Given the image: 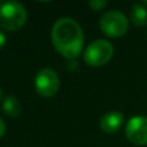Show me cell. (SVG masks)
Masks as SVG:
<instances>
[{
	"instance_id": "cell-1",
	"label": "cell",
	"mask_w": 147,
	"mask_h": 147,
	"mask_svg": "<svg viewBox=\"0 0 147 147\" xmlns=\"http://www.w3.org/2000/svg\"><path fill=\"white\" fill-rule=\"evenodd\" d=\"M52 41L59 54L69 59L76 58L83 51V30L72 18H59L52 28Z\"/></svg>"
},
{
	"instance_id": "cell-2",
	"label": "cell",
	"mask_w": 147,
	"mask_h": 147,
	"mask_svg": "<svg viewBox=\"0 0 147 147\" xmlns=\"http://www.w3.org/2000/svg\"><path fill=\"white\" fill-rule=\"evenodd\" d=\"M27 21V10L21 3L5 1L0 5V27L7 31H18Z\"/></svg>"
},
{
	"instance_id": "cell-3",
	"label": "cell",
	"mask_w": 147,
	"mask_h": 147,
	"mask_svg": "<svg viewBox=\"0 0 147 147\" xmlns=\"http://www.w3.org/2000/svg\"><path fill=\"white\" fill-rule=\"evenodd\" d=\"M114 54V47L110 41L105 39L94 40L88 45L84 52V61L86 65L93 67H98L107 63L112 58Z\"/></svg>"
},
{
	"instance_id": "cell-4",
	"label": "cell",
	"mask_w": 147,
	"mask_h": 147,
	"mask_svg": "<svg viewBox=\"0 0 147 147\" xmlns=\"http://www.w3.org/2000/svg\"><path fill=\"white\" fill-rule=\"evenodd\" d=\"M99 27L105 35L111 36V38H120L128 31L129 22L121 12L110 10L101 17Z\"/></svg>"
},
{
	"instance_id": "cell-5",
	"label": "cell",
	"mask_w": 147,
	"mask_h": 147,
	"mask_svg": "<svg viewBox=\"0 0 147 147\" xmlns=\"http://www.w3.org/2000/svg\"><path fill=\"white\" fill-rule=\"evenodd\" d=\"M35 89L43 97H53L59 89V78L52 69H43L36 74Z\"/></svg>"
},
{
	"instance_id": "cell-6",
	"label": "cell",
	"mask_w": 147,
	"mask_h": 147,
	"mask_svg": "<svg viewBox=\"0 0 147 147\" xmlns=\"http://www.w3.org/2000/svg\"><path fill=\"white\" fill-rule=\"evenodd\" d=\"M125 136L132 143L137 146L147 145V117L134 116L128 121Z\"/></svg>"
},
{
	"instance_id": "cell-7",
	"label": "cell",
	"mask_w": 147,
	"mask_h": 147,
	"mask_svg": "<svg viewBox=\"0 0 147 147\" xmlns=\"http://www.w3.org/2000/svg\"><path fill=\"white\" fill-rule=\"evenodd\" d=\"M123 123H124V115L119 111H111L105 114L101 117L99 125H101V129L105 133L112 134V133L117 132L121 128Z\"/></svg>"
},
{
	"instance_id": "cell-8",
	"label": "cell",
	"mask_w": 147,
	"mask_h": 147,
	"mask_svg": "<svg viewBox=\"0 0 147 147\" xmlns=\"http://www.w3.org/2000/svg\"><path fill=\"white\" fill-rule=\"evenodd\" d=\"M130 18L134 26L143 27L147 23V9L142 4H133L130 10Z\"/></svg>"
},
{
	"instance_id": "cell-9",
	"label": "cell",
	"mask_w": 147,
	"mask_h": 147,
	"mask_svg": "<svg viewBox=\"0 0 147 147\" xmlns=\"http://www.w3.org/2000/svg\"><path fill=\"white\" fill-rule=\"evenodd\" d=\"M3 110L7 115H9L10 117H17L21 115V105L18 102V99H16L13 96H8L4 98V102H3Z\"/></svg>"
},
{
	"instance_id": "cell-10",
	"label": "cell",
	"mask_w": 147,
	"mask_h": 147,
	"mask_svg": "<svg viewBox=\"0 0 147 147\" xmlns=\"http://www.w3.org/2000/svg\"><path fill=\"white\" fill-rule=\"evenodd\" d=\"M89 5H90V8H93L94 10H101L107 5V1H105V0H97V1H90Z\"/></svg>"
},
{
	"instance_id": "cell-11",
	"label": "cell",
	"mask_w": 147,
	"mask_h": 147,
	"mask_svg": "<svg viewBox=\"0 0 147 147\" xmlns=\"http://www.w3.org/2000/svg\"><path fill=\"white\" fill-rule=\"evenodd\" d=\"M5 41H7V36H5V34L3 31H0V49L4 47Z\"/></svg>"
},
{
	"instance_id": "cell-12",
	"label": "cell",
	"mask_w": 147,
	"mask_h": 147,
	"mask_svg": "<svg viewBox=\"0 0 147 147\" xmlns=\"http://www.w3.org/2000/svg\"><path fill=\"white\" fill-rule=\"evenodd\" d=\"M4 134H5V124H4V121L0 119V138Z\"/></svg>"
},
{
	"instance_id": "cell-13",
	"label": "cell",
	"mask_w": 147,
	"mask_h": 147,
	"mask_svg": "<svg viewBox=\"0 0 147 147\" xmlns=\"http://www.w3.org/2000/svg\"><path fill=\"white\" fill-rule=\"evenodd\" d=\"M143 4H145V5H147V0H145V1H143Z\"/></svg>"
},
{
	"instance_id": "cell-14",
	"label": "cell",
	"mask_w": 147,
	"mask_h": 147,
	"mask_svg": "<svg viewBox=\"0 0 147 147\" xmlns=\"http://www.w3.org/2000/svg\"><path fill=\"white\" fill-rule=\"evenodd\" d=\"M0 99H1V89H0Z\"/></svg>"
}]
</instances>
